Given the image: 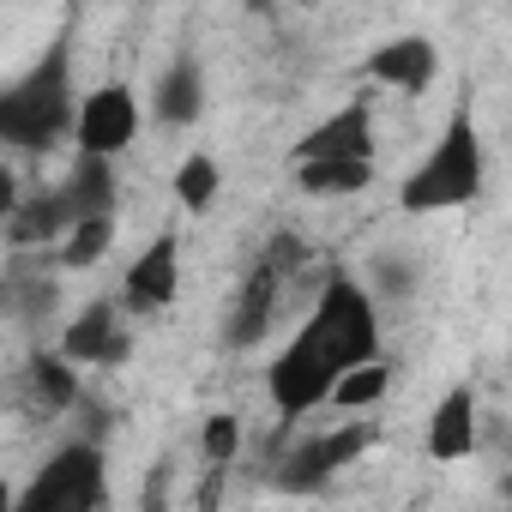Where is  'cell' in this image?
Returning <instances> with one entry per match:
<instances>
[{
    "label": "cell",
    "instance_id": "1",
    "mask_svg": "<svg viewBox=\"0 0 512 512\" xmlns=\"http://www.w3.org/2000/svg\"><path fill=\"white\" fill-rule=\"evenodd\" d=\"M488 187V145H482V127H476V109L470 103H452L446 127L434 133V145L422 151V163L404 175L398 187V205L428 217V211H458V205H476Z\"/></svg>",
    "mask_w": 512,
    "mask_h": 512
},
{
    "label": "cell",
    "instance_id": "2",
    "mask_svg": "<svg viewBox=\"0 0 512 512\" xmlns=\"http://www.w3.org/2000/svg\"><path fill=\"white\" fill-rule=\"evenodd\" d=\"M79 121V97H73V55L55 43L25 79L7 85L0 97V139L13 151H43L55 145L61 133H73Z\"/></svg>",
    "mask_w": 512,
    "mask_h": 512
},
{
    "label": "cell",
    "instance_id": "20",
    "mask_svg": "<svg viewBox=\"0 0 512 512\" xmlns=\"http://www.w3.org/2000/svg\"><path fill=\"white\" fill-rule=\"evenodd\" d=\"M217 187H223V169H217L205 151H187L181 169H175V199H181L187 211H205V205L217 199Z\"/></svg>",
    "mask_w": 512,
    "mask_h": 512
},
{
    "label": "cell",
    "instance_id": "11",
    "mask_svg": "<svg viewBox=\"0 0 512 512\" xmlns=\"http://www.w3.org/2000/svg\"><path fill=\"white\" fill-rule=\"evenodd\" d=\"M61 356L73 368H115L127 362V332H121V302H85L67 332H61Z\"/></svg>",
    "mask_w": 512,
    "mask_h": 512
},
{
    "label": "cell",
    "instance_id": "5",
    "mask_svg": "<svg viewBox=\"0 0 512 512\" xmlns=\"http://www.w3.org/2000/svg\"><path fill=\"white\" fill-rule=\"evenodd\" d=\"M374 440H380L374 416H350L344 428L302 434V440H290V452L278 458L272 482H278L284 494H314V488H326L338 470H350L356 458H368V452H374Z\"/></svg>",
    "mask_w": 512,
    "mask_h": 512
},
{
    "label": "cell",
    "instance_id": "9",
    "mask_svg": "<svg viewBox=\"0 0 512 512\" xmlns=\"http://www.w3.org/2000/svg\"><path fill=\"white\" fill-rule=\"evenodd\" d=\"M175 296H181V235L163 229V235H151V241L133 253V266H127V278H121V308H133V314H163Z\"/></svg>",
    "mask_w": 512,
    "mask_h": 512
},
{
    "label": "cell",
    "instance_id": "12",
    "mask_svg": "<svg viewBox=\"0 0 512 512\" xmlns=\"http://www.w3.org/2000/svg\"><path fill=\"white\" fill-rule=\"evenodd\" d=\"M362 73H368L374 85H386V91L422 97V91L440 79V49H434L428 37H386V43H374V49H368Z\"/></svg>",
    "mask_w": 512,
    "mask_h": 512
},
{
    "label": "cell",
    "instance_id": "14",
    "mask_svg": "<svg viewBox=\"0 0 512 512\" xmlns=\"http://www.w3.org/2000/svg\"><path fill=\"white\" fill-rule=\"evenodd\" d=\"M151 115H157L163 127H193V121L205 115V67H199L193 49H175L169 67L157 73V85H151Z\"/></svg>",
    "mask_w": 512,
    "mask_h": 512
},
{
    "label": "cell",
    "instance_id": "13",
    "mask_svg": "<svg viewBox=\"0 0 512 512\" xmlns=\"http://www.w3.org/2000/svg\"><path fill=\"white\" fill-rule=\"evenodd\" d=\"M476 440H482L476 392H470V386H446V398H440V404L428 410V422H422V446H428V458H434V464H458V458L476 452Z\"/></svg>",
    "mask_w": 512,
    "mask_h": 512
},
{
    "label": "cell",
    "instance_id": "22",
    "mask_svg": "<svg viewBox=\"0 0 512 512\" xmlns=\"http://www.w3.org/2000/svg\"><path fill=\"white\" fill-rule=\"evenodd\" d=\"M500 488H506V500H512V470H506V482H500Z\"/></svg>",
    "mask_w": 512,
    "mask_h": 512
},
{
    "label": "cell",
    "instance_id": "6",
    "mask_svg": "<svg viewBox=\"0 0 512 512\" xmlns=\"http://www.w3.org/2000/svg\"><path fill=\"white\" fill-rule=\"evenodd\" d=\"M296 266H302V241L296 235H272V247L260 253V266L247 272V284H241V296L229 308V344L235 350H253V344L272 332L278 302H284V284H290Z\"/></svg>",
    "mask_w": 512,
    "mask_h": 512
},
{
    "label": "cell",
    "instance_id": "8",
    "mask_svg": "<svg viewBox=\"0 0 512 512\" xmlns=\"http://www.w3.org/2000/svg\"><path fill=\"white\" fill-rule=\"evenodd\" d=\"M139 97H133V85H121V79H109V85H97V91H85L79 97V121H73V145H79V157H97V163H115L133 139H139Z\"/></svg>",
    "mask_w": 512,
    "mask_h": 512
},
{
    "label": "cell",
    "instance_id": "7",
    "mask_svg": "<svg viewBox=\"0 0 512 512\" xmlns=\"http://www.w3.org/2000/svg\"><path fill=\"white\" fill-rule=\"evenodd\" d=\"M332 386H338V368H332V356L308 332H296L272 356V368H266V392H272V410H278L284 428L302 422V416H314L320 404H332Z\"/></svg>",
    "mask_w": 512,
    "mask_h": 512
},
{
    "label": "cell",
    "instance_id": "17",
    "mask_svg": "<svg viewBox=\"0 0 512 512\" xmlns=\"http://www.w3.org/2000/svg\"><path fill=\"white\" fill-rule=\"evenodd\" d=\"M31 398H37V410H49V416H61V410H73L79 404V380H73V362L55 350H37L31 356Z\"/></svg>",
    "mask_w": 512,
    "mask_h": 512
},
{
    "label": "cell",
    "instance_id": "15",
    "mask_svg": "<svg viewBox=\"0 0 512 512\" xmlns=\"http://www.w3.org/2000/svg\"><path fill=\"white\" fill-rule=\"evenodd\" d=\"M61 193H67V205H73V223H79V217H115V175H109V163H97V157H79Z\"/></svg>",
    "mask_w": 512,
    "mask_h": 512
},
{
    "label": "cell",
    "instance_id": "3",
    "mask_svg": "<svg viewBox=\"0 0 512 512\" xmlns=\"http://www.w3.org/2000/svg\"><path fill=\"white\" fill-rule=\"evenodd\" d=\"M302 332L332 356L338 374L362 368V362H380V308H374V290L356 284V278H326V290L314 296Z\"/></svg>",
    "mask_w": 512,
    "mask_h": 512
},
{
    "label": "cell",
    "instance_id": "18",
    "mask_svg": "<svg viewBox=\"0 0 512 512\" xmlns=\"http://www.w3.org/2000/svg\"><path fill=\"white\" fill-rule=\"evenodd\" d=\"M296 181L314 199H344V193H362L374 181V163H296Z\"/></svg>",
    "mask_w": 512,
    "mask_h": 512
},
{
    "label": "cell",
    "instance_id": "21",
    "mask_svg": "<svg viewBox=\"0 0 512 512\" xmlns=\"http://www.w3.org/2000/svg\"><path fill=\"white\" fill-rule=\"evenodd\" d=\"M199 446H205V458H211V470H223L235 452H241V422L229 416V410H217V416H205V434H199Z\"/></svg>",
    "mask_w": 512,
    "mask_h": 512
},
{
    "label": "cell",
    "instance_id": "19",
    "mask_svg": "<svg viewBox=\"0 0 512 512\" xmlns=\"http://www.w3.org/2000/svg\"><path fill=\"white\" fill-rule=\"evenodd\" d=\"M109 247H115V217H79V223L67 229V241H61L55 260H61L67 272H85V266L103 260Z\"/></svg>",
    "mask_w": 512,
    "mask_h": 512
},
{
    "label": "cell",
    "instance_id": "4",
    "mask_svg": "<svg viewBox=\"0 0 512 512\" xmlns=\"http://www.w3.org/2000/svg\"><path fill=\"white\" fill-rule=\"evenodd\" d=\"M109 506V458L97 440H67L55 446L37 476L13 494L7 512H103Z\"/></svg>",
    "mask_w": 512,
    "mask_h": 512
},
{
    "label": "cell",
    "instance_id": "10",
    "mask_svg": "<svg viewBox=\"0 0 512 512\" xmlns=\"http://www.w3.org/2000/svg\"><path fill=\"white\" fill-rule=\"evenodd\" d=\"M374 103L368 97H356V103H344L338 115H326L320 127H308L302 133V145H296V163H374Z\"/></svg>",
    "mask_w": 512,
    "mask_h": 512
},
{
    "label": "cell",
    "instance_id": "16",
    "mask_svg": "<svg viewBox=\"0 0 512 512\" xmlns=\"http://www.w3.org/2000/svg\"><path fill=\"white\" fill-rule=\"evenodd\" d=\"M386 392H392V362L380 356V362H362V368L338 374V386H332V410H344V416H368V410L386 404Z\"/></svg>",
    "mask_w": 512,
    "mask_h": 512
}]
</instances>
